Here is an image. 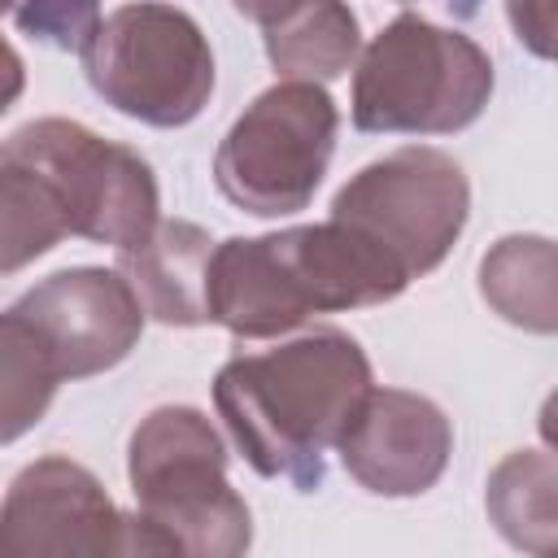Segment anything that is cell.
<instances>
[{
    "label": "cell",
    "mask_w": 558,
    "mask_h": 558,
    "mask_svg": "<svg viewBox=\"0 0 558 558\" xmlns=\"http://www.w3.org/2000/svg\"><path fill=\"white\" fill-rule=\"evenodd\" d=\"M126 480L157 554L235 558L253 545L248 501L227 480V445L196 405H157L140 418Z\"/></svg>",
    "instance_id": "obj_4"
},
{
    "label": "cell",
    "mask_w": 558,
    "mask_h": 558,
    "mask_svg": "<svg viewBox=\"0 0 558 558\" xmlns=\"http://www.w3.org/2000/svg\"><path fill=\"white\" fill-rule=\"evenodd\" d=\"M0 545L9 558L157 554L140 514H122L100 480L61 453L35 458L9 480Z\"/></svg>",
    "instance_id": "obj_9"
},
{
    "label": "cell",
    "mask_w": 558,
    "mask_h": 558,
    "mask_svg": "<svg viewBox=\"0 0 558 558\" xmlns=\"http://www.w3.org/2000/svg\"><path fill=\"white\" fill-rule=\"evenodd\" d=\"M514 39L545 61H558V0H506Z\"/></svg>",
    "instance_id": "obj_17"
},
{
    "label": "cell",
    "mask_w": 558,
    "mask_h": 558,
    "mask_svg": "<svg viewBox=\"0 0 558 558\" xmlns=\"http://www.w3.org/2000/svg\"><path fill=\"white\" fill-rule=\"evenodd\" d=\"M497 536L523 554H558V458L541 449L506 453L484 484Z\"/></svg>",
    "instance_id": "obj_15"
},
{
    "label": "cell",
    "mask_w": 558,
    "mask_h": 558,
    "mask_svg": "<svg viewBox=\"0 0 558 558\" xmlns=\"http://www.w3.org/2000/svg\"><path fill=\"white\" fill-rule=\"evenodd\" d=\"M371 388L366 349L340 327H314L279 349L222 362L214 410L257 475L314 493L327 475V449L340 445Z\"/></svg>",
    "instance_id": "obj_2"
},
{
    "label": "cell",
    "mask_w": 558,
    "mask_h": 558,
    "mask_svg": "<svg viewBox=\"0 0 558 558\" xmlns=\"http://www.w3.org/2000/svg\"><path fill=\"white\" fill-rule=\"evenodd\" d=\"M92 92L144 126H187L214 96V48L192 13L135 0L113 9L78 52Z\"/></svg>",
    "instance_id": "obj_6"
},
{
    "label": "cell",
    "mask_w": 558,
    "mask_h": 558,
    "mask_svg": "<svg viewBox=\"0 0 558 558\" xmlns=\"http://www.w3.org/2000/svg\"><path fill=\"white\" fill-rule=\"evenodd\" d=\"M144 301L122 270L70 266L26 288L0 314L4 445L35 427L65 379L118 366L144 336Z\"/></svg>",
    "instance_id": "obj_3"
},
{
    "label": "cell",
    "mask_w": 558,
    "mask_h": 558,
    "mask_svg": "<svg viewBox=\"0 0 558 558\" xmlns=\"http://www.w3.org/2000/svg\"><path fill=\"white\" fill-rule=\"evenodd\" d=\"M488 52L418 13H397L353 65V126L366 135H453L493 96Z\"/></svg>",
    "instance_id": "obj_5"
},
{
    "label": "cell",
    "mask_w": 558,
    "mask_h": 558,
    "mask_svg": "<svg viewBox=\"0 0 558 558\" xmlns=\"http://www.w3.org/2000/svg\"><path fill=\"white\" fill-rule=\"evenodd\" d=\"M262 31L270 65L301 83H331L349 74L362 52L357 13L344 0H296Z\"/></svg>",
    "instance_id": "obj_14"
},
{
    "label": "cell",
    "mask_w": 558,
    "mask_h": 558,
    "mask_svg": "<svg viewBox=\"0 0 558 558\" xmlns=\"http://www.w3.org/2000/svg\"><path fill=\"white\" fill-rule=\"evenodd\" d=\"M0 209L4 275L44 257L65 235L131 248L161 222L153 166L70 118H35L4 140Z\"/></svg>",
    "instance_id": "obj_1"
},
{
    "label": "cell",
    "mask_w": 558,
    "mask_h": 558,
    "mask_svg": "<svg viewBox=\"0 0 558 558\" xmlns=\"http://www.w3.org/2000/svg\"><path fill=\"white\" fill-rule=\"evenodd\" d=\"M288 4H296V0H231V9H235L240 17H248V22H257V26L275 22Z\"/></svg>",
    "instance_id": "obj_18"
},
{
    "label": "cell",
    "mask_w": 558,
    "mask_h": 558,
    "mask_svg": "<svg viewBox=\"0 0 558 558\" xmlns=\"http://www.w3.org/2000/svg\"><path fill=\"white\" fill-rule=\"evenodd\" d=\"M344 471L375 497H418L436 488L453 453V423L432 397L371 388L353 410L340 445Z\"/></svg>",
    "instance_id": "obj_10"
},
{
    "label": "cell",
    "mask_w": 558,
    "mask_h": 558,
    "mask_svg": "<svg viewBox=\"0 0 558 558\" xmlns=\"http://www.w3.org/2000/svg\"><path fill=\"white\" fill-rule=\"evenodd\" d=\"M484 305L532 336H558V240L501 235L480 257Z\"/></svg>",
    "instance_id": "obj_13"
},
{
    "label": "cell",
    "mask_w": 558,
    "mask_h": 558,
    "mask_svg": "<svg viewBox=\"0 0 558 558\" xmlns=\"http://www.w3.org/2000/svg\"><path fill=\"white\" fill-rule=\"evenodd\" d=\"M214 235L187 218H161L140 244L118 248V270L131 279L148 318L166 327H205Z\"/></svg>",
    "instance_id": "obj_12"
},
{
    "label": "cell",
    "mask_w": 558,
    "mask_h": 558,
    "mask_svg": "<svg viewBox=\"0 0 558 558\" xmlns=\"http://www.w3.org/2000/svg\"><path fill=\"white\" fill-rule=\"evenodd\" d=\"M471 214L462 166L427 144H405L362 166L336 196L331 218L371 240L410 279L436 270L458 244Z\"/></svg>",
    "instance_id": "obj_8"
},
{
    "label": "cell",
    "mask_w": 558,
    "mask_h": 558,
    "mask_svg": "<svg viewBox=\"0 0 558 558\" xmlns=\"http://www.w3.org/2000/svg\"><path fill=\"white\" fill-rule=\"evenodd\" d=\"M9 22L57 52H83L100 31V0H4Z\"/></svg>",
    "instance_id": "obj_16"
},
{
    "label": "cell",
    "mask_w": 558,
    "mask_h": 558,
    "mask_svg": "<svg viewBox=\"0 0 558 558\" xmlns=\"http://www.w3.org/2000/svg\"><path fill=\"white\" fill-rule=\"evenodd\" d=\"M209 318L235 340H270L296 331L310 318L275 231L253 240L231 235L214 248Z\"/></svg>",
    "instance_id": "obj_11"
},
{
    "label": "cell",
    "mask_w": 558,
    "mask_h": 558,
    "mask_svg": "<svg viewBox=\"0 0 558 558\" xmlns=\"http://www.w3.org/2000/svg\"><path fill=\"white\" fill-rule=\"evenodd\" d=\"M336 131L340 109L323 83H275L222 135L214 183L253 218L301 214L331 166Z\"/></svg>",
    "instance_id": "obj_7"
},
{
    "label": "cell",
    "mask_w": 558,
    "mask_h": 558,
    "mask_svg": "<svg viewBox=\"0 0 558 558\" xmlns=\"http://www.w3.org/2000/svg\"><path fill=\"white\" fill-rule=\"evenodd\" d=\"M536 432H541V440L558 453V388L541 401V414H536Z\"/></svg>",
    "instance_id": "obj_19"
}]
</instances>
